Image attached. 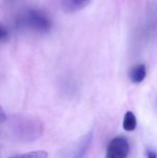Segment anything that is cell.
<instances>
[{"mask_svg":"<svg viewBox=\"0 0 157 158\" xmlns=\"http://www.w3.org/2000/svg\"><path fill=\"white\" fill-rule=\"evenodd\" d=\"M137 127V119L131 111H128L123 119V129L126 131H133Z\"/></svg>","mask_w":157,"mask_h":158,"instance_id":"7","label":"cell"},{"mask_svg":"<svg viewBox=\"0 0 157 158\" xmlns=\"http://www.w3.org/2000/svg\"><path fill=\"white\" fill-rule=\"evenodd\" d=\"M90 0H65L61 2V7L66 13H75L90 5Z\"/></svg>","mask_w":157,"mask_h":158,"instance_id":"5","label":"cell"},{"mask_svg":"<svg viewBox=\"0 0 157 158\" xmlns=\"http://www.w3.org/2000/svg\"><path fill=\"white\" fill-rule=\"evenodd\" d=\"M147 158H157V155L152 150L147 151Z\"/></svg>","mask_w":157,"mask_h":158,"instance_id":"11","label":"cell"},{"mask_svg":"<svg viewBox=\"0 0 157 158\" xmlns=\"http://www.w3.org/2000/svg\"><path fill=\"white\" fill-rule=\"evenodd\" d=\"M130 154V143L123 136L115 137L107 145L105 158H128Z\"/></svg>","mask_w":157,"mask_h":158,"instance_id":"3","label":"cell"},{"mask_svg":"<svg viewBox=\"0 0 157 158\" xmlns=\"http://www.w3.org/2000/svg\"><path fill=\"white\" fill-rule=\"evenodd\" d=\"M43 124L35 118H20L16 123V134L25 141H33L43 133Z\"/></svg>","mask_w":157,"mask_h":158,"instance_id":"2","label":"cell"},{"mask_svg":"<svg viewBox=\"0 0 157 158\" xmlns=\"http://www.w3.org/2000/svg\"><path fill=\"white\" fill-rule=\"evenodd\" d=\"M7 35H8L7 30H6L4 26H2V25L0 24V40H1V41H2V40H5V39L7 37Z\"/></svg>","mask_w":157,"mask_h":158,"instance_id":"9","label":"cell"},{"mask_svg":"<svg viewBox=\"0 0 157 158\" xmlns=\"http://www.w3.org/2000/svg\"><path fill=\"white\" fill-rule=\"evenodd\" d=\"M146 74V66L144 64H139L130 69L129 77L133 83H141L144 81Z\"/></svg>","mask_w":157,"mask_h":158,"instance_id":"6","label":"cell"},{"mask_svg":"<svg viewBox=\"0 0 157 158\" xmlns=\"http://www.w3.org/2000/svg\"><path fill=\"white\" fill-rule=\"evenodd\" d=\"M6 120V115L4 111V109L0 106V124L5 122Z\"/></svg>","mask_w":157,"mask_h":158,"instance_id":"10","label":"cell"},{"mask_svg":"<svg viewBox=\"0 0 157 158\" xmlns=\"http://www.w3.org/2000/svg\"><path fill=\"white\" fill-rule=\"evenodd\" d=\"M93 132H88L75 145H73L63 156V158H87L89 149L93 142Z\"/></svg>","mask_w":157,"mask_h":158,"instance_id":"4","label":"cell"},{"mask_svg":"<svg viewBox=\"0 0 157 158\" xmlns=\"http://www.w3.org/2000/svg\"><path fill=\"white\" fill-rule=\"evenodd\" d=\"M20 24L38 32H47L52 28L50 17L40 9H29L20 19Z\"/></svg>","mask_w":157,"mask_h":158,"instance_id":"1","label":"cell"},{"mask_svg":"<svg viewBox=\"0 0 157 158\" xmlns=\"http://www.w3.org/2000/svg\"><path fill=\"white\" fill-rule=\"evenodd\" d=\"M47 156H48L47 152L39 150V151H32V152H29V153L17 155V156H10L8 158H47Z\"/></svg>","mask_w":157,"mask_h":158,"instance_id":"8","label":"cell"}]
</instances>
